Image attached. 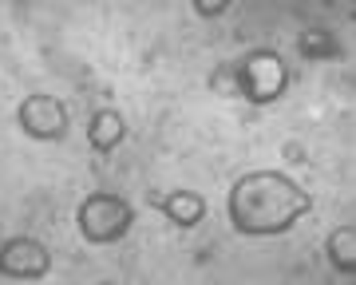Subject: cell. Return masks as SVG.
Returning a JSON list of instances; mask_svg holds the SVG:
<instances>
[{
	"label": "cell",
	"instance_id": "obj_1",
	"mask_svg": "<svg viewBox=\"0 0 356 285\" xmlns=\"http://www.w3.org/2000/svg\"><path fill=\"white\" fill-rule=\"evenodd\" d=\"M313 210V195L285 170H250L229 186V226L245 238H277Z\"/></svg>",
	"mask_w": 356,
	"mask_h": 285
},
{
	"label": "cell",
	"instance_id": "obj_2",
	"mask_svg": "<svg viewBox=\"0 0 356 285\" xmlns=\"http://www.w3.org/2000/svg\"><path fill=\"white\" fill-rule=\"evenodd\" d=\"M76 226H79L88 246H111V242H123L131 234V226H135V206L123 195L95 190V195H88L79 202Z\"/></svg>",
	"mask_w": 356,
	"mask_h": 285
},
{
	"label": "cell",
	"instance_id": "obj_3",
	"mask_svg": "<svg viewBox=\"0 0 356 285\" xmlns=\"http://www.w3.org/2000/svg\"><path fill=\"white\" fill-rule=\"evenodd\" d=\"M234 88H238L242 99L266 107V104H273V99L285 95V88H289V67H285L281 52H273V48H254L245 60L234 64Z\"/></svg>",
	"mask_w": 356,
	"mask_h": 285
},
{
	"label": "cell",
	"instance_id": "obj_4",
	"mask_svg": "<svg viewBox=\"0 0 356 285\" xmlns=\"http://www.w3.org/2000/svg\"><path fill=\"white\" fill-rule=\"evenodd\" d=\"M16 123L24 131L28 139H40V142H60L67 139V107L60 95H48V91H32L20 99L16 107Z\"/></svg>",
	"mask_w": 356,
	"mask_h": 285
},
{
	"label": "cell",
	"instance_id": "obj_5",
	"mask_svg": "<svg viewBox=\"0 0 356 285\" xmlns=\"http://www.w3.org/2000/svg\"><path fill=\"white\" fill-rule=\"evenodd\" d=\"M51 273V250L32 234H13L0 242V277L8 282H40Z\"/></svg>",
	"mask_w": 356,
	"mask_h": 285
},
{
	"label": "cell",
	"instance_id": "obj_6",
	"mask_svg": "<svg viewBox=\"0 0 356 285\" xmlns=\"http://www.w3.org/2000/svg\"><path fill=\"white\" fill-rule=\"evenodd\" d=\"M151 206L163 210L166 222H175L182 230H194L206 218V198L198 190H166V195H151Z\"/></svg>",
	"mask_w": 356,
	"mask_h": 285
},
{
	"label": "cell",
	"instance_id": "obj_7",
	"mask_svg": "<svg viewBox=\"0 0 356 285\" xmlns=\"http://www.w3.org/2000/svg\"><path fill=\"white\" fill-rule=\"evenodd\" d=\"M123 139H127V119L115 107H99L88 123V142L95 147V155H111Z\"/></svg>",
	"mask_w": 356,
	"mask_h": 285
},
{
	"label": "cell",
	"instance_id": "obj_8",
	"mask_svg": "<svg viewBox=\"0 0 356 285\" xmlns=\"http://www.w3.org/2000/svg\"><path fill=\"white\" fill-rule=\"evenodd\" d=\"M325 254H329V266L344 277H356V222L348 226H337L325 242Z\"/></svg>",
	"mask_w": 356,
	"mask_h": 285
},
{
	"label": "cell",
	"instance_id": "obj_9",
	"mask_svg": "<svg viewBox=\"0 0 356 285\" xmlns=\"http://www.w3.org/2000/svg\"><path fill=\"white\" fill-rule=\"evenodd\" d=\"M297 52L305 56V60H332L341 48H337V40H332L329 28H305L297 36Z\"/></svg>",
	"mask_w": 356,
	"mask_h": 285
},
{
	"label": "cell",
	"instance_id": "obj_10",
	"mask_svg": "<svg viewBox=\"0 0 356 285\" xmlns=\"http://www.w3.org/2000/svg\"><path fill=\"white\" fill-rule=\"evenodd\" d=\"M226 8H229V0H198V4H194L198 16H222Z\"/></svg>",
	"mask_w": 356,
	"mask_h": 285
},
{
	"label": "cell",
	"instance_id": "obj_11",
	"mask_svg": "<svg viewBox=\"0 0 356 285\" xmlns=\"http://www.w3.org/2000/svg\"><path fill=\"white\" fill-rule=\"evenodd\" d=\"M99 285H115V282H99Z\"/></svg>",
	"mask_w": 356,
	"mask_h": 285
}]
</instances>
